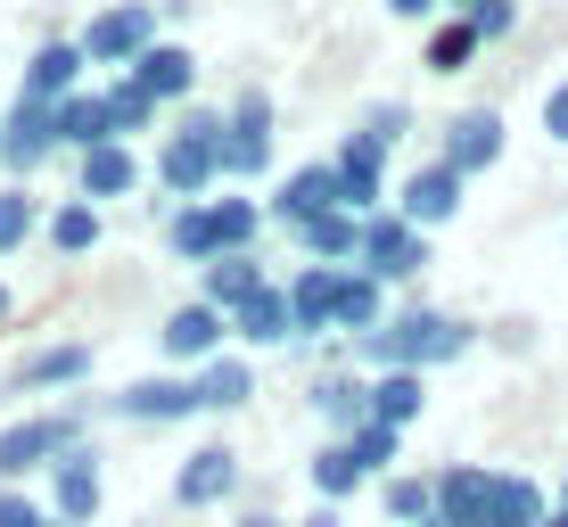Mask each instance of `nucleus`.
Segmentation results:
<instances>
[{"instance_id":"1","label":"nucleus","mask_w":568,"mask_h":527,"mask_svg":"<svg viewBox=\"0 0 568 527\" xmlns=\"http://www.w3.org/2000/svg\"><path fill=\"white\" fill-rule=\"evenodd\" d=\"M469 346V330L454 314H404V322H387V330H371L363 338V363H379V371H428V363H454Z\"/></svg>"},{"instance_id":"2","label":"nucleus","mask_w":568,"mask_h":527,"mask_svg":"<svg viewBox=\"0 0 568 527\" xmlns=\"http://www.w3.org/2000/svg\"><path fill=\"white\" fill-rule=\"evenodd\" d=\"M247 240H256V206H247V199H223V206H190V214H173V247H182L190 264L240 256Z\"/></svg>"},{"instance_id":"3","label":"nucleus","mask_w":568,"mask_h":527,"mask_svg":"<svg viewBox=\"0 0 568 527\" xmlns=\"http://www.w3.org/2000/svg\"><path fill=\"white\" fill-rule=\"evenodd\" d=\"M74 437H83V420H74V413H42V420H17V428H0V478L58 470V462L74 454Z\"/></svg>"},{"instance_id":"4","label":"nucleus","mask_w":568,"mask_h":527,"mask_svg":"<svg viewBox=\"0 0 568 527\" xmlns=\"http://www.w3.org/2000/svg\"><path fill=\"white\" fill-rule=\"evenodd\" d=\"M214 173H223V124H214V115H190V124L165 141V182L182 190V199H199Z\"/></svg>"},{"instance_id":"5","label":"nucleus","mask_w":568,"mask_h":527,"mask_svg":"<svg viewBox=\"0 0 568 527\" xmlns=\"http://www.w3.org/2000/svg\"><path fill=\"white\" fill-rule=\"evenodd\" d=\"M156 50V17L149 9H108L100 26L83 33V58H100V67H141Z\"/></svg>"},{"instance_id":"6","label":"nucleus","mask_w":568,"mask_h":527,"mask_svg":"<svg viewBox=\"0 0 568 527\" xmlns=\"http://www.w3.org/2000/svg\"><path fill=\"white\" fill-rule=\"evenodd\" d=\"M420 264H428V247L404 214H371L363 223V272L371 281H396V272H420Z\"/></svg>"},{"instance_id":"7","label":"nucleus","mask_w":568,"mask_h":527,"mask_svg":"<svg viewBox=\"0 0 568 527\" xmlns=\"http://www.w3.org/2000/svg\"><path fill=\"white\" fill-rule=\"evenodd\" d=\"M264 158H272V100L247 91L223 124V173H264Z\"/></svg>"},{"instance_id":"8","label":"nucleus","mask_w":568,"mask_h":527,"mask_svg":"<svg viewBox=\"0 0 568 527\" xmlns=\"http://www.w3.org/2000/svg\"><path fill=\"white\" fill-rule=\"evenodd\" d=\"M486 511H495V470L454 462V470L437 478V519L445 527H486Z\"/></svg>"},{"instance_id":"9","label":"nucleus","mask_w":568,"mask_h":527,"mask_svg":"<svg viewBox=\"0 0 568 527\" xmlns=\"http://www.w3.org/2000/svg\"><path fill=\"white\" fill-rule=\"evenodd\" d=\"M231 486H240V454H231V445H199V454L182 462V478H173V495H182L190 511H206V503H231Z\"/></svg>"},{"instance_id":"10","label":"nucleus","mask_w":568,"mask_h":527,"mask_svg":"<svg viewBox=\"0 0 568 527\" xmlns=\"http://www.w3.org/2000/svg\"><path fill=\"white\" fill-rule=\"evenodd\" d=\"M91 511H100V462L74 445L67 462L50 470V519H67V527H83Z\"/></svg>"},{"instance_id":"11","label":"nucleus","mask_w":568,"mask_h":527,"mask_svg":"<svg viewBox=\"0 0 568 527\" xmlns=\"http://www.w3.org/2000/svg\"><path fill=\"white\" fill-rule=\"evenodd\" d=\"M115 413L124 420H190V413H206V396H199V379H141L115 396Z\"/></svg>"},{"instance_id":"12","label":"nucleus","mask_w":568,"mask_h":527,"mask_svg":"<svg viewBox=\"0 0 568 527\" xmlns=\"http://www.w3.org/2000/svg\"><path fill=\"white\" fill-rule=\"evenodd\" d=\"M50 149H58V108H50V100H26V108L9 115V124H0V158H9L17 173L42 165Z\"/></svg>"},{"instance_id":"13","label":"nucleus","mask_w":568,"mask_h":527,"mask_svg":"<svg viewBox=\"0 0 568 527\" xmlns=\"http://www.w3.org/2000/svg\"><path fill=\"white\" fill-rule=\"evenodd\" d=\"M495 158H503V115H486V108L454 115V132H445V165L478 173V165H495Z\"/></svg>"},{"instance_id":"14","label":"nucleus","mask_w":568,"mask_h":527,"mask_svg":"<svg viewBox=\"0 0 568 527\" xmlns=\"http://www.w3.org/2000/svg\"><path fill=\"white\" fill-rule=\"evenodd\" d=\"M454 206H462V173L445 165V158L428 165V173H413V182H404V223H413V231H420V223H445Z\"/></svg>"},{"instance_id":"15","label":"nucleus","mask_w":568,"mask_h":527,"mask_svg":"<svg viewBox=\"0 0 568 527\" xmlns=\"http://www.w3.org/2000/svg\"><path fill=\"white\" fill-rule=\"evenodd\" d=\"M338 288H346V272L305 264V281L288 288V322H297V330H329V322H338Z\"/></svg>"},{"instance_id":"16","label":"nucleus","mask_w":568,"mask_h":527,"mask_svg":"<svg viewBox=\"0 0 568 527\" xmlns=\"http://www.w3.org/2000/svg\"><path fill=\"white\" fill-rule=\"evenodd\" d=\"M74 67H83V42H42L26 67V100H74Z\"/></svg>"},{"instance_id":"17","label":"nucleus","mask_w":568,"mask_h":527,"mask_svg":"<svg viewBox=\"0 0 568 527\" xmlns=\"http://www.w3.org/2000/svg\"><path fill=\"white\" fill-rule=\"evenodd\" d=\"M329 206H346L338 165H305V173H288V190H281V214H288V223H313V214H329Z\"/></svg>"},{"instance_id":"18","label":"nucleus","mask_w":568,"mask_h":527,"mask_svg":"<svg viewBox=\"0 0 568 527\" xmlns=\"http://www.w3.org/2000/svg\"><path fill=\"white\" fill-rule=\"evenodd\" d=\"M231 330H240L247 346H281V338H297V322H288V297H281V288H256V297L231 314Z\"/></svg>"},{"instance_id":"19","label":"nucleus","mask_w":568,"mask_h":527,"mask_svg":"<svg viewBox=\"0 0 568 527\" xmlns=\"http://www.w3.org/2000/svg\"><path fill=\"white\" fill-rule=\"evenodd\" d=\"M214 338H223V314H214V305H182V314L165 322V355L173 363H206Z\"/></svg>"},{"instance_id":"20","label":"nucleus","mask_w":568,"mask_h":527,"mask_svg":"<svg viewBox=\"0 0 568 527\" xmlns=\"http://www.w3.org/2000/svg\"><path fill=\"white\" fill-rule=\"evenodd\" d=\"M544 519H552V511H544V486L495 470V511H486V527H544Z\"/></svg>"},{"instance_id":"21","label":"nucleus","mask_w":568,"mask_h":527,"mask_svg":"<svg viewBox=\"0 0 568 527\" xmlns=\"http://www.w3.org/2000/svg\"><path fill=\"white\" fill-rule=\"evenodd\" d=\"M305 231V247H313V264H338V256H363V223L346 206H329V214H313V223H297Z\"/></svg>"},{"instance_id":"22","label":"nucleus","mask_w":568,"mask_h":527,"mask_svg":"<svg viewBox=\"0 0 568 527\" xmlns=\"http://www.w3.org/2000/svg\"><path fill=\"white\" fill-rule=\"evenodd\" d=\"M132 182H141V165H132L124 141H108V149H91V158H83V199H124Z\"/></svg>"},{"instance_id":"23","label":"nucleus","mask_w":568,"mask_h":527,"mask_svg":"<svg viewBox=\"0 0 568 527\" xmlns=\"http://www.w3.org/2000/svg\"><path fill=\"white\" fill-rule=\"evenodd\" d=\"M313 404H322V420H329V428H346V437H355V428L371 420V387H363V379H346V371H329V379L313 387Z\"/></svg>"},{"instance_id":"24","label":"nucleus","mask_w":568,"mask_h":527,"mask_svg":"<svg viewBox=\"0 0 568 527\" xmlns=\"http://www.w3.org/2000/svg\"><path fill=\"white\" fill-rule=\"evenodd\" d=\"M190 74H199V67H190V50H165V42H156V50L141 58V67H132V83H141L149 100H182V91H190Z\"/></svg>"},{"instance_id":"25","label":"nucleus","mask_w":568,"mask_h":527,"mask_svg":"<svg viewBox=\"0 0 568 527\" xmlns=\"http://www.w3.org/2000/svg\"><path fill=\"white\" fill-rule=\"evenodd\" d=\"M58 141H74L83 158H91V149H108V141H115L108 100H58Z\"/></svg>"},{"instance_id":"26","label":"nucleus","mask_w":568,"mask_h":527,"mask_svg":"<svg viewBox=\"0 0 568 527\" xmlns=\"http://www.w3.org/2000/svg\"><path fill=\"white\" fill-rule=\"evenodd\" d=\"M413 413H420V371H379V379H371V420L404 428Z\"/></svg>"},{"instance_id":"27","label":"nucleus","mask_w":568,"mask_h":527,"mask_svg":"<svg viewBox=\"0 0 568 527\" xmlns=\"http://www.w3.org/2000/svg\"><path fill=\"white\" fill-rule=\"evenodd\" d=\"M355 486H363V462H355V445H322V454H313V495H322V503H338V495H355Z\"/></svg>"},{"instance_id":"28","label":"nucleus","mask_w":568,"mask_h":527,"mask_svg":"<svg viewBox=\"0 0 568 527\" xmlns=\"http://www.w3.org/2000/svg\"><path fill=\"white\" fill-rule=\"evenodd\" d=\"M256 288H264V272L247 264V256H214V264H206V297H214V305H231V314H240Z\"/></svg>"},{"instance_id":"29","label":"nucleus","mask_w":568,"mask_h":527,"mask_svg":"<svg viewBox=\"0 0 568 527\" xmlns=\"http://www.w3.org/2000/svg\"><path fill=\"white\" fill-rule=\"evenodd\" d=\"M387 519H396V527L437 519V478H387Z\"/></svg>"},{"instance_id":"30","label":"nucleus","mask_w":568,"mask_h":527,"mask_svg":"<svg viewBox=\"0 0 568 527\" xmlns=\"http://www.w3.org/2000/svg\"><path fill=\"white\" fill-rule=\"evenodd\" d=\"M199 396H206V413L247 404V363H206V371H199Z\"/></svg>"},{"instance_id":"31","label":"nucleus","mask_w":568,"mask_h":527,"mask_svg":"<svg viewBox=\"0 0 568 527\" xmlns=\"http://www.w3.org/2000/svg\"><path fill=\"white\" fill-rule=\"evenodd\" d=\"M346 445H355V462H363V478H379V470H387V462H396V445H404V428H387V420H363V428H355V437H346Z\"/></svg>"},{"instance_id":"32","label":"nucleus","mask_w":568,"mask_h":527,"mask_svg":"<svg viewBox=\"0 0 568 527\" xmlns=\"http://www.w3.org/2000/svg\"><path fill=\"white\" fill-rule=\"evenodd\" d=\"M149 115H156V100L132 83V74H124V83H108V124H115V141H124V132H141Z\"/></svg>"},{"instance_id":"33","label":"nucleus","mask_w":568,"mask_h":527,"mask_svg":"<svg viewBox=\"0 0 568 527\" xmlns=\"http://www.w3.org/2000/svg\"><path fill=\"white\" fill-rule=\"evenodd\" d=\"M338 322L371 338V322H379V281H371V272H355V281L338 288Z\"/></svg>"},{"instance_id":"34","label":"nucleus","mask_w":568,"mask_h":527,"mask_svg":"<svg viewBox=\"0 0 568 527\" xmlns=\"http://www.w3.org/2000/svg\"><path fill=\"white\" fill-rule=\"evenodd\" d=\"M50 240L67 247V256H83V247L100 240V214H91L83 199H74V206H58V214H50Z\"/></svg>"},{"instance_id":"35","label":"nucleus","mask_w":568,"mask_h":527,"mask_svg":"<svg viewBox=\"0 0 568 527\" xmlns=\"http://www.w3.org/2000/svg\"><path fill=\"white\" fill-rule=\"evenodd\" d=\"M83 346H50V355H33L26 363V387H50V379H83Z\"/></svg>"},{"instance_id":"36","label":"nucleus","mask_w":568,"mask_h":527,"mask_svg":"<svg viewBox=\"0 0 568 527\" xmlns=\"http://www.w3.org/2000/svg\"><path fill=\"white\" fill-rule=\"evenodd\" d=\"M469 50H478V26H469V17H462V26H445L437 42H428V67H437V74H454V67H462Z\"/></svg>"},{"instance_id":"37","label":"nucleus","mask_w":568,"mask_h":527,"mask_svg":"<svg viewBox=\"0 0 568 527\" xmlns=\"http://www.w3.org/2000/svg\"><path fill=\"white\" fill-rule=\"evenodd\" d=\"M26 231H33V199L26 190H0V247H17Z\"/></svg>"},{"instance_id":"38","label":"nucleus","mask_w":568,"mask_h":527,"mask_svg":"<svg viewBox=\"0 0 568 527\" xmlns=\"http://www.w3.org/2000/svg\"><path fill=\"white\" fill-rule=\"evenodd\" d=\"M0 527H67V519H50L42 503H26V495H9V486H0Z\"/></svg>"},{"instance_id":"39","label":"nucleus","mask_w":568,"mask_h":527,"mask_svg":"<svg viewBox=\"0 0 568 527\" xmlns=\"http://www.w3.org/2000/svg\"><path fill=\"white\" fill-rule=\"evenodd\" d=\"M511 0H469V26H478V42H495V33H511Z\"/></svg>"},{"instance_id":"40","label":"nucleus","mask_w":568,"mask_h":527,"mask_svg":"<svg viewBox=\"0 0 568 527\" xmlns=\"http://www.w3.org/2000/svg\"><path fill=\"white\" fill-rule=\"evenodd\" d=\"M544 132H552V141H568V83L544 100Z\"/></svg>"},{"instance_id":"41","label":"nucleus","mask_w":568,"mask_h":527,"mask_svg":"<svg viewBox=\"0 0 568 527\" xmlns=\"http://www.w3.org/2000/svg\"><path fill=\"white\" fill-rule=\"evenodd\" d=\"M297 527H346V519H338V503H313V511H305Z\"/></svg>"},{"instance_id":"42","label":"nucleus","mask_w":568,"mask_h":527,"mask_svg":"<svg viewBox=\"0 0 568 527\" xmlns=\"http://www.w3.org/2000/svg\"><path fill=\"white\" fill-rule=\"evenodd\" d=\"M387 9H396V17H428L437 0H387Z\"/></svg>"},{"instance_id":"43","label":"nucleus","mask_w":568,"mask_h":527,"mask_svg":"<svg viewBox=\"0 0 568 527\" xmlns=\"http://www.w3.org/2000/svg\"><path fill=\"white\" fill-rule=\"evenodd\" d=\"M240 527H288V519H272V511H247V519H240Z\"/></svg>"},{"instance_id":"44","label":"nucleus","mask_w":568,"mask_h":527,"mask_svg":"<svg viewBox=\"0 0 568 527\" xmlns=\"http://www.w3.org/2000/svg\"><path fill=\"white\" fill-rule=\"evenodd\" d=\"M544 527H568V511H552V519H544Z\"/></svg>"},{"instance_id":"45","label":"nucleus","mask_w":568,"mask_h":527,"mask_svg":"<svg viewBox=\"0 0 568 527\" xmlns=\"http://www.w3.org/2000/svg\"><path fill=\"white\" fill-rule=\"evenodd\" d=\"M0 322H9V288H0Z\"/></svg>"},{"instance_id":"46","label":"nucleus","mask_w":568,"mask_h":527,"mask_svg":"<svg viewBox=\"0 0 568 527\" xmlns=\"http://www.w3.org/2000/svg\"><path fill=\"white\" fill-rule=\"evenodd\" d=\"M560 511H568V486H560Z\"/></svg>"},{"instance_id":"47","label":"nucleus","mask_w":568,"mask_h":527,"mask_svg":"<svg viewBox=\"0 0 568 527\" xmlns=\"http://www.w3.org/2000/svg\"><path fill=\"white\" fill-rule=\"evenodd\" d=\"M420 527H445V519H420Z\"/></svg>"}]
</instances>
